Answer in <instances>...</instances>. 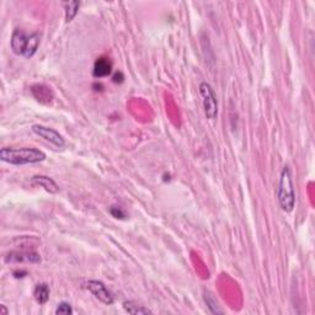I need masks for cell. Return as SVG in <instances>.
<instances>
[{"label":"cell","mask_w":315,"mask_h":315,"mask_svg":"<svg viewBox=\"0 0 315 315\" xmlns=\"http://www.w3.org/2000/svg\"><path fill=\"white\" fill-rule=\"evenodd\" d=\"M45 159V152L37 148H3L0 151V160L11 165L36 164Z\"/></svg>","instance_id":"1"},{"label":"cell","mask_w":315,"mask_h":315,"mask_svg":"<svg viewBox=\"0 0 315 315\" xmlns=\"http://www.w3.org/2000/svg\"><path fill=\"white\" fill-rule=\"evenodd\" d=\"M123 79H124V77H123V74L121 73V71H118V73L115 74L114 78H112L114 83H122Z\"/></svg>","instance_id":"17"},{"label":"cell","mask_w":315,"mask_h":315,"mask_svg":"<svg viewBox=\"0 0 315 315\" xmlns=\"http://www.w3.org/2000/svg\"><path fill=\"white\" fill-rule=\"evenodd\" d=\"M79 8H80L79 2L65 3V21H67V23H70V21L77 16Z\"/></svg>","instance_id":"14"},{"label":"cell","mask_w":315,"mask_h":315,"mask_svg":"<svg viewBox=\"0 0 315 315\" xmlns=\"http://www.w3.org/2000/svg\"><path fill=\"white\" fill-rule=\"evenodd\" d=\"M86 288H88L90 293H91L92 295H95V298L99 299L101 303H104L105 305L114 304V295H112V293L108 291L107 287H106L105 283H102L101 281L90 280L89 282L86 283Z\"/></svg>","instance_id":"6"},{"label":"cell","mask_w":315,"mask_h":315,"mask_svg":"<svg viewBox=\"0 0 315 315\" xmlns=\"http://www.w3.org/2000/svg\"><path fill=\"white\" fill-rule=\"evenodd\" d=\"M203 299H205L206 304H207V308L210 309L212 314H223L224 313L222 308H220V305L218 304V301L214 298V295L212 294L210 291H207V289H205L203 291Z\"/></svg>","instance_id":"12"},{"label":"cell","mask_w":315,"mask_h":315,"mask_svg":"<svg viewBox=\"0 0 315 315\" xmlns=\"http://www.w3.org/2000/svg\"><path fill=\"white\" fill-rule=\"evenodd\" d=\"M110 213L112 214V217L120 218V219H124V218L127 217L126 212H124L121 207H117V206H114V207H111Z\"/></svg>","instance_id":"16"},{"label":"cell","mask_w":315,"mask_h":315,"mask_svg":"<svg viewBox=\"0 0 315 315\" xmlns=\"http://www.w3.org/2000/svg\"><path fill=\"white\" fill-rule=\"evenodd\" d=\"M31 92H32L33 98H35L37 101L45 105H49L53 101V99H54V95H53L51 88L45 85V84H36V85H33L32 88H31Z\"/></svg>","instance_id":"8"},{"label":"cell","mask_w":315,"mask_h":315,"mask_svg":"<svg viewBox=\"0 0 315 315\" xmlns=\"http://www.w3.org/2000/svg\"><path fill=\"white\" fill-rule=\"evenodd\" d=\"M112 71V63L110 59L106 57H100L96 59L95 64H94L92 76L95 78H104L108 77Z\"/></svg>","instance_id":"10"},{"label":"cell","mask_w":315,"mask_h":315,"mask_svg":"<svg viewBox=\"0 0 315 315\" xmlns=\"http://www.w3.org/2000/svg\"><path fill=\"white\" fill-rule=\"evenodd\" d=\"M198 89L202 96V101H203L206 117L208 120H214L218 116V100L216 91L212 88L211 84H208L207 82H202L199 84Z\"/></svg>","instance_id":"4"},{"label":"cell","mask_w":315,"mask_h":315,"mask_svg":"<svg viewBox=\"0 0 315 315\" xmlns=\"http://www.w3.org/2000/svg\"><path fill=\"white\" fill-rule=\"evenodd\" d=\"M31 183L35 186L42 187L43 190H46L49 193H57L59 191V186L57 185L54 180L52 177L45 176V175H36L31 179Z\"/></svg>","instance_id":"9"},{"label":"cell","mask_w":315,"mask_h":315,"mask_svg":"<svg viewBox=\"0 0 315 315\" xmlns=\"http://www.w3.org/2000/svg\"><path fill=\"white\" fill-rule=\"evenodd\" d=\"M32 132L35 133L36 136L41 137L42 139H45L46 142L57 146V148H63L65 145L63 136H62L59 132H57L55 129L49 128V127L42 126V124H35V126H32Z\"/></svg>","instance_id":"5"},{"label":"cell","mask_w":315,"mask_h":315,"mask_svg":"<svg viewBox=\"0 0 315 315\" xmlns=\"http://www.w3.org/2000/svg\"><path fill=\"white\" fill-rule=\"evenodd\" d=\"M71 313H73V308L67 302H62L55 308V314L57 315H70Z\"/></svg>","instance_id":"15"},{"label":"cell","mask_w":315,"mask_h":315,"mask_svg":"<svg viewBox=\"0 0 315 315\" xmlns=\"http://www.w3.org/2000/svg\"><path fill=\"white\" fill-rule=\"evenodd\" d=\"M49 287L46 283H39L35 287V291H33V295H35L36 302L40 305L46 304L49 299Z\"/></svg>","instance_id":"11"},{"label":"cell","mask_w":315,"mask_h":315,"mask_svg":"<svg viewBox=\"0 0 315 315\" xmlns=\"http://www.w3.org/2000/svg\"><path fill=\"white\" fill-rule=\"evenodd\" d=\"M0 308H2V313L3 314H8L9 313L8 309H6V308H5V305H0Z\"/></svg>","instance_id":"18"},{"label":"cell","mask_w":315,"mask_h":315,"mask_svg":"<svg viewBox=\"0 0 315 315\" xmlns=\"http://www.w3.org/2000/svg\"><path fill=\"white\" fill-rule=\"evenodd\" d=\"M277 197H279V203L282 208V211L291 213L295 207V192L294 185H293V179L291 170L288 166H285L282 169L279 183V191H277Z\"/></svg>","instance_id":"3"},{"label":"cell","mask_w":315,"mask_h":315,"mask_svg":"<svg viewBox=\"0 0 315 315\" xmlns=\"http://www.w3.org/2000/svg\"><path fill=\"white\" fill-rule=\"evenodd\" d=\"M123 309L129 314H151L152 310L145 308L144 305H139L132 301H127L123 303Z\"/></svg>","instance_id":"13"},{"label":"cell","mask_w":315,"mask_h":315,"mask_svg":"<svg viewBox=\"0 0 315 315\" xmlns=\"http://www.w3.org/2000/svg\"><path fill=\"white\" fill-rule=\"evenodd\" d=\"M41 256L35 251H11L5 256L6 264H37Z\"/></svg>","instance_id":"7"},{"label":"cell","mask_w":315,"mask_h":315,"mask_svg":"<svg viewBox=\"0 0 315 315\" xmlns=\"http://www.w3.org/2000/svg\"><path fill=\"white\" fill-rule=\"evenodd\" d=\"M40 42H41V35L39 32L27 35L24 30L15 29L10 40V46L12 52L16 55L31 58L39 49Z\"/></svg>","instance_id":"2"}]
</instances>
